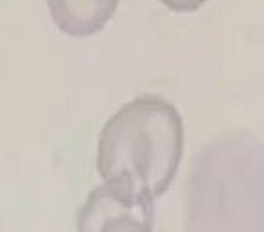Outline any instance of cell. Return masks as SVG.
I'll return each mask as SVG.
<instances>
[{
  "instance_id": "obj_4",
  "label": "cell",
  "mask_w": 264,
  "mask_h": 232,
  "mask_svg": "<svg viewBox=\"0 0 264 232\" xmlns=\"http://www.w3.org/2000/svg\"><path fill=\"white\" fill-rule=\"evenodd\" d=\"M159 2H163L169 9L177 11V13H190V11L199 9L206 0H159Z\"/></svg>"
},
{
  "instance_id": "obj_2",
  "label": "cell",
  "mask_w": 264,
  "mask_h": 232,
  "mask_svg": "<svg viewBox=\"0 0 264 232\" xmlns=\"http://www.w3.org/2000/svg\"><path fill=\"white\" fill-rule=\"evenodd\" d=\"M78 223L80 232H154V200L103 181L87 198Z\"/></svg>"
},
{
  "instance_id": "obj_3",
  "label": "cell",
  "mask_w": 264,
  "mask_h": 232,
  "mask_svg": "<svg viewBox=\"0 0 264 232\" xmlns=\"http://www.w3.org/2000/svg\"><path fill=\"white\" fill-rule=\"evenodd\" d=\"M120 0H51L54 20L69 35H94L111 20Z\"/></svg>"
},
{
  "instance_id": "obj_1",
  "label": "cell",
  "mask_w": 264,
  "mask_h": 232,
  "mask_svg": "<svg viewBox=\"0 0 264 232\" xmlns=\"http://www.w3.org/2000/svg\"><path fill=\"white\" fill-rule=\"evenodd\" d=\"M183 154V121L161 96L134 98L100 134L98 171L105 183L159 198L174 179Z\"/></svg>"
}]
</instances>
